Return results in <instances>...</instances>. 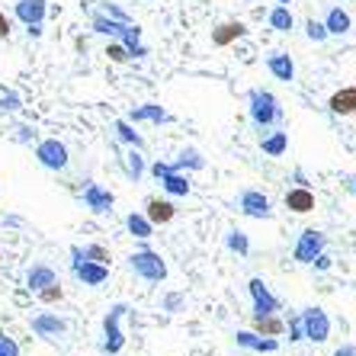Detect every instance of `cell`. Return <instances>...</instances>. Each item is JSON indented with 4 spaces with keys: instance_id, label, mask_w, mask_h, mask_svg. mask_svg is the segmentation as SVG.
Listing matches in <instances>:
<instances>
[{
    "instance_id": "6da1fadb",
    "label": "cell",
    "mask_w": 356,
    "mask_h": 356,
    "mask_svg": "<svg viewBox=\"0 0 356 356\" xmlns=\"http://www.w3.org/2000/svg\"><path fill=\"white\" fill-rule=\"evenodd\" d=\"M248 116L257 129H270V125H282L286 113H282L280 99L273 93L264 90V87H254V90H248Z\"/></svg>"
},
{
    "instance_id": "7a4b0ae2",
    "label": "cell",
    "mask_w": 356,
    "mask_h": 356,
    "mask_svg": "<svg viewBox=\"0 0 356 356\" xmlns=\"http://www.w3.org/2000/svg\"><path fill=\"white\" fill-rule=\"evenodd\" d=\"M125 312H129V305H125V302H116V305L103 315V340H99V353H106V356L122 353V347H125V334H122Z\"/></svg>"
},
{
    "instance_id": "3957f363",
    "label": "cell",
    "mask_w": 356,
    "mask_h": 356,
    "mask_svg": "<svg viewBox=\"0 0 356 356\" xmlns=\"http://www.w3.org/2000/svg\"><path fill=\"white\" fill-rule=\"evenodd\" d=\"M129 270H132L135 276H141L145 282H164L167 280V264L164 257H161L158 250L151 248H138L129 257Z\"/></svg>"
},
{
    "instance_id": "277c9868",
    "label": "cell",
    "mask_w": 356,
    "mask_h": 356,
    "mask_svg": "<svg viewBox=\"0 0 356 356\" xmlns=\"http://www.w3.org/2000/svg\"><path fill=\"white\" fill-rule=\"evenodd\" d=\"M71 276H74L77 282H83V286L97 289V286H103V282L109 280V266L87 260L83 257V250H81V244H71Z\"/></svg>"
},
{
    "instance_id": "5b68a950",
    "label": "cell",
    "mask_w": 356,
    "mask_h": 356,
    "mask_svg": "<svg viewBox=\"0 0 356 356\" xmlns=\"http://www.w3.org/2000/svg\"><path fill=\"white\" fill-rule=\"evenodd\" d=\"M298 318H302V331H305V340H312V343H324V340L331 337V318H327V312L318 305H308L298 312Z\"/></svg>"
},
{
    "instance_id": "8992f818",
    "label": "cell",
    "mask_w": 356,
    "mask_h": 356,
    "mask_svg": "<svg viewBox=\"0 0 356 356\" xmlns=\"http://www.w3.org/2000/svg\"><path fill=\"white\" fill-rule=\"evenodd\" d=\"M35 161H39L45 170H65L67 167V145L65 141H58V138H42V141H35Z\"/></svg>"
},
{
    "instance_id": "52a82bcc",
    "label": "cell",
    "mask_w": 356,
    "mask_h": 356,
    "mask_svg": "<svg viewBox=\"0 0 356 356\" xmlns=\"http://www.w3.org/2000/svg\"><path fill=\"white\" fill-rule=\"evenodd\" d=\"M29 327H33V334L42 340H61L71 331V321L55 315V312H39V315L29 318Z\"/></svg>"
},
{
    "instance_id": "ba28073f",
    "label": "cell",
    "mask_w": 356,
    "mask_h": 356,
    "mask_svg": "<svg viewBox=\"0 0 356 356\" xmlns=\"http://www.w3.org/2000/svg\"><path fill=\"white\" fill-rule=\"evenodd\" d=\"M324 250H327V234L318 232V228H305V232L298 234L292 257H296V264H312V260H315L318 254H324Z\"/></svg>"
},
{
    "instance_id": "9c48e42d",
    "label": "cell",
    "mask_w": 356,
    "mask_h": 356,
    "mask_svg": "<svg viewBox=\"0 0 356 356\" xmlns=\"http://www.w3.org/2000/svg\"><path fill=\"white\" fill-rule=\"evenodd\" d=\"M151 174L161 180V186H164L167 196H190L193 183L186 174H177V170H170V164L167 161H158V164H151Z\"/></svg>"
},
{
    "instance_id": "30bf717a",
    "label": "cell",
    "mask_w": 356,
    "mask_h": 356,
    "mask_svg": "<svg viewBox=\"0 0 356 356\" xmlns=\"http://www.w3.org/2000/svg\"><path fill=\"white\" fill-rule=\"evenodd\" d=\"M238 209L248 218H260V222H264V218H273V202H270V196H264L260 190H241Z\"/></svg>"
},
{
    "instance_id": "8fae6325",
    "label": "cell",
    "mask_w": 356,
    "mask_h": 356,
    "mask_svg": "<svg viewBox=\"0 0 356 356\" xmlns=\"http://www.w3.org/2000/svg\"><path fill=\"white\" fill-rule=\"evenodd\" d=\"M248 292H250V298H254V315H276L282 308V302L270 292V286H266L260 276H254V280L248 282Z\"/></svg>"
},
{
    "instance_id": "7c38bea8",
    "label": "cell",
    "mask_w": 356,
    "mask_h": 356,
    "mask_svg": "<svg viewBox=\"0 0 356 356\" xmlns=\"http://www.w3.org/2000/svg\"><path fill=\"white\" fill-rule=\"evenodd\" d=\"M83 206L90 209L93 216H109L113 212V206H116V196L106 190V186H99V183H87L81 193Z\"/></svg>"
},
{
    "instance_id": "4fadbf2b",
    "label": "cell",
    "mask_w": 356,
    "mask_h": 356,
    "mask_svg": "<svg viewBox=\"0 0 356 356\" xmlns=\"http://www.w3.org/2000/svg\"><path fill=\"white\" fill-rule=\"evenodd\" d=\"M234 343L241 350H250V353H276L280 350V340L276 337H264L257 331H234Z\"/></svg>"
},
{
    "instance_id": "5bb4252c",
    "label": "cell",
    "mask_w": 356,
    "mask_h": 356,
    "mask_svg": "<svg viewBox=\"0 0 356 356\" xmlns=\"http://www.w3.org/2000/svg\"><path fill=\"white\" fill-rule=\"evenodd\" d=\"M13 13H17V19L23 26H42L45 13H49V0H17Z\"/></svg>"
},
{
    "instance_id": "9a60e30c",
    "label": "cell",
    "mask_w": 356,
    "mask_h": 356,
    "mask_svg": "<svg viewBox=\"0 0 356 356\" xmlns=\"http://www.w3.org/2000/svg\"><path fill=\"white\" fill-rule=\"evenodd\" d=\"M125 119H129L132 125H141V122H151V125L174 122V116H170V113H167V109L161 106V103H141V106H135Z\"/></svg>"
},
{
    "instance_id": "2e32d148",
    "label": "cell",
    "mask_w": 356,
    "mask_h": 356,
    "mask_svg": "<svg viewBox=\"0 0 356 356\" xmlns=\"http://www.w3.org/2000/svg\"><path fill=\"white\" fill-rule=\"evenodd\" d=\"M244 35H248V26L241 23V19H228V23L212 29V45H216V49H228L232 42L244 39Z\"/></svg>"
},
{
    "instance_id": "e0dca14e",
    "label": "cell",
    "mask_w": 356,
    "mask_h": 356,
    "mask_svg": "<svg viewBox=\"0 0 356 356\" xmlns=\"http://www.w3.org/2000/svg\"><path fill=\"white\" fill-rule=\"evenodd\" d=\"M119 42H122L125 45V51H129V55H132V58H148L151 55V49L148 45H145V42H141V29L135 23H125L122 29H119V35H116Z\"/></svg>"
},
{
    "instance_id": "ac0fdd59",
    "label": "cell",
    "mask_w": 356,
    "mask_h": 356,
    "mask_svg": "<svg viewBox=\"0 0 356 356\" xmlns=\"http://www.w3.org/2000/svg\"><path fill=\"white\" fill-rule=\"evenodd\" d=\"M266 71H270L276 81H282V83L296 81V61H292L286 51H273V55H266Z\"/></svg>"
},
{
    "instance_id": "d6986e66",
    "label": "cell",
    "mask_w": 356,
    "mask_h": 356,
    "mask_svg": "<svg viewBox=\"0 0 356 356\" xmlns=\"http://www.w3.org/2000/svg\"><path fill=\"white\" fill-rule=\"evenodd\" d=\"M145 218H148L151 225H167L177 218V206L170 199H148V202H145Z\"/></svg>"
},
{
    "instance_id": "ffe728a7",
    "label": "cell",
    "mask_w": 356,
    "mask_h": 356,
    "mask_svg": "<svg viewBox=\"0 0 356 356\" xmlns=\"http://www.w3.org/2000/svg\"><path fill=\"white\" fill-rule=\"evenodd\" d=\"M286 209H292L296 216H308V212H315V193L308 190V186H296V190L286 193Z\"/></svg>"
},
{
    "instance_id": "44dd1931",
    "label": "cell",
    "mask_w": 356,
    "mask_h": 356,
    "mask_svg": "<svg viewBox=\"0 0 356 356\" xmlns=\"http://www.w3.org/2000/svg\"><path fill=\"white\" fill-rule=\"evenodd\" d=\"M51 282H58V273H55L49 264H33L29 266V273H26V286H29V292H39V289H45V286H51Z\"/></svg>"
},
{
    "instance_id": "7402d4cb",
    "label": "cell",
    "mask_w": 356,
    "mask_h": 356,
    "mask_svg": "<svg viewBox=\"0 0 356 356\" xmlns=\"http://www.w3.org/2000/svg\"><path fill=\"white\" fill-rule=\"evenodd\" d=\"M321 23H324V29H327V35H347L350 29H353V19H350V13L343 7H331Z\"/></svg>"
},
{
    "instance_id": "603a6c76",
    "label": "cell",
    "mask_w": 356,
    "mask_h": 356,
    "mask_svg": "<svg viewBox=\"0 0 356 356\" xmlns=\"http://www.w3.org/2000/svg\"><path fill=\"white\" fill-rule=\"evenodd\" d=\"M327 109H331L334 116H353L356 113V87L337 90L331 99H327Z\"/></svg>"
},
{
    "instance_id": "cb8c5ba5",
    "label": "cell",
    "mask_w": 356,
    "mask_h": 356,
    "mask_svg": "<svg viewBox=\"0 0 356 356\" xmlns=\"http://www.w3.org/2000/svg\"><path fill=\"white\" fill-rule=\"evenodd\" d=\"M170 170H177V174H186V170H206V158H202L196 148H183L180 154H177V161H170Z\"/></svg>"
},
{
    "instance_id": "d4e9b609",
    "label": "cell",
    "mask_w": 356,
    "mask_h": 356,
    "mask_svg": "<svg viewBox=\"0 0 356 356\" xmlns=\"http://www.w3.org/2000/svg\"><path fill=\"white\" fill-rule=\"evenodd\" d=\"M260 148H264V154H270V158H282V154L289 151V132H282V129H276V132L264 135V141H260Z\"/></svg>"
},
{
    "instance_id": "484cf974",
    "label": "cell",
    "mask_w": 356,
    "mask_h": 356,
    "mask_svg": "<svg viewBox=\"0 0 356 356\" xmlns=\"http://www.w3.org/2000/svg\"><path fill=\"white\" fill-rule=\"evenodd\" d=\"M113 132H116V138L122 141V145H129V148H145V138H141V132H135V125L129 122V119H116L113 122Z\"/></svg>"
},
{
    "instance_id": "4316f807",
    "label": "cell",
    "mask_w": 356,
    "mask_h": 356,
    "mask_svg": "<svg viewBox=\"0 0 356 356\" xmlns=\"http://www.w3.org/2000/svg\"><path fill=\"white\" fill-rule=\"evenodd\" d=\"M266 23H270V29H276V33H292V29H296V17H292V10L282 7V3H276V7L270 10Z\"/></svg>"
},
{
    "instance_id": "83f0119b",
    "label": "cell",
    "mask_w": 356,
    "mask_h": 356,
    "mask_svg": "<svg viewBox=\"0 0 356 356\" xmlns=\"http://www.w3.org/2000/svg\"><path fill=\"white\" fill-rule=\"evenodd\" d=\"M125 228H129V234L138 241H148L151 234H154V225L145 218V212H129V216H125Z\"/></svg>"
},
{
    "instance_id": "f1b7e54d",
    "label": "cell",
    "mask_w": 356,
    "mask_h": 356,
    "mask_svg": "<svg viewBox=\"0 0 356 356\" xmlns=\"http://www.w3.org/2000/svg\"><path fill=\"white\" fill-rule=\"evenodd\" d=\"M122 26H125V23H119V19H109L106 13H99V10H93V17H90V29H93L97 35H109V39H116Z\"/></svg>"
},
{
    "instance_id": "f546056e",
    "label": "cell",
    "mask_w": 356,
    "mask_h": 356,
    "mask_svg": "<svg viewBox=\"0 0 356 356\" xmlns=\"http://www.w3.org/2000/svg\"><path fill=\"white\" fill-rule=\"evenodd\" d=\"M122 167H125V177H129L132 183H138L141 177H145V170H148V167H145V158H141V151H138V148H129V151H125Z\"/></svg>"
},
{
    "instance_id": "4dcf8cb0",
    "label": "cell",
    "mask_w": 356,
    "mask_h": 356,
    "mask_svg": "<svg viewBox=\"0 0 356 356\" xmlns=\"http://www.w3.org/2000/svg\"><path fill=\"white\" fill-rule=\"evenodd\" d=\"M254 331L264 334V337H280L286 331V321L276 315H254Z\"/></svg>"
},
{
    "instance_id": "1f68e13d",
    "label": "cell",
    "mask_w": 356,
    "mask_h": 356,
    "mask_svg": "<svg viewBox=\"0 0 356 356\" xmlns=\"http://www.w3.org/2000/svg\"><path fill=\"white\" fill-rule=\"evenodd\" d=\"M225 248L232 250V254H238V257H248L250 254V241L244 232H238V228H232V232L225 234Z\"/></svg>"
},
{
    "instance_id": "d6a6232c",
    "label": "cell",
    "mask_w": 356,
    "mask_h": 356,
    "mask_svg": "<svg viewBox=\"0 0 356 356\" xmlns=\"http://www.w3.org/2000/svg\"><path fill=\"white\" fill-rule=\"evenodd\" d=\"M305 35H308V42H315V45H321V42L331 39L321 19H308V23H305Z\"/></svg>"
},
{
    "instance_id": "836d02e7",
    "label": "cell",
    "mask_w": 356,
    "mask_h": 356,
    "mask_svg": "<svg viewBox=\"0 0 356 356\" xmlns=\"http://www.w3.org/2000/svg\"><path fill=\"white\" fill-rule=\"evenodd\" d=\"M106 58H109V61H116V65H125V61L132 58V55L125 51V45H122V42H119V39H113V42H109V45H106Z\"/></svg>"
},
{
    "instance_id": "e575fe53",
    "label": "cell",
    "mask_w": 356,
    "mask_h": 356,
    "mask_svg": "<svg viewBox=\"0 0 356 356\" xmlns=\"http://www.w3.org/2000/svg\"><path fill=\"white\" fill-rule=\"evenodd\" d=\"M81 250H83V257H87V260L109 266V250L106 248H99V244H87V248H81Z\"/></svg>"
},
{
    "instance_id": "d590c367",
    "label": "cell",
    "mask_w": 356,
    "mask_h": 356,
    "mask_svg": "<svg viewBox=\"0 0 356 356\" xmlns=\"http://www.w3.org/2000/svg\"><path fill=\"white\" fill-rule=\"evenodd\" d=\"M35 296H39L42 302H45V305H51V302H61V296H65V292H61V282H51V286L39 289Z\"/></svg>"
},
{
    "instance_id": "8d00e7d4",
    "label": "cell",
    "mask_w": 356,
    "mask_h": 356,
    "mask_svg": "<svg viewBox=\"0 0 356 356\" xmlns=\"http://www.w3.org/2000/svg\"><path fill=\"white\" fill-rule=\"evenodd\" d=\"M99 13H106L109 19H119V23H132V17L122 7H116V3H99Z\"/></svg>"
},
{
    "instance_id": "74e56055",
    "label": "cell",
    "mask_w": 356,
    "mask_h": 356,
    "mask_svg": "<svg viewBox=\"0 0 356 356\" xmlns=\"http://www.w3.org/2000/svg\"><path fill=\"white\" fill-rule=\"evenodd\" d=\"M0 356H19V343L7 331H0Z\"/></svg>"
},
{
    "instance_id": "f35d334b",
    "label": "cell",
    "mask_w": 356,
    "mask_h": 356,
    "mask_svg": "<svg viewBox=\"0 0 356 356\" xmlns=\"http://www.w3.org/2000/svg\"><path fill=\"white\" fill-rule=\"evenodd\" d=\"M23 106V99L17 93H0V113H13V109Z\"/></svg>"
},
{
    "instance_id": "ab89813d",
    "label": "cell",
    "mask_w": 356,
    "mask_h": 356,
    "mask_svg": "<svg viewBox=\"0 0 356 356\" xmlns=\"http://www.w3.org/2000/svg\"><path fill=\"white\" fill-rule=\"evenodd\" d=\"M286 327H289V340H292V343L305 340V331H302V318H298V315H292L289 321H286Z\"/></svg>"
},
{
    "instance_id": "60d3db41",
    "label": "cell",
    "mask_w": 356,
    "mask_h": 356,
    "mask_svg": "<svg viewBox=\"0 0 356 356\" xmlns=\"http://www.w3.org/2000/svg\"><path fill=\"white\" fill-rule=\"evenodd\" d=\"M13 138H17L19 145H33V141H35V129H33V125H17Z\"/></svg>"
},
{
    "instance_id": "b9f144b4",
    "label": "cell",
    "mask_w": 356,
    "mask_h": 356,
    "mask_svg": "<svg viewBox=\"0 0 356 356\" xmlns=\"http://www.w3.org/2000/svg\"><path fill=\"white\" fill-rule=\"evenodd\" d=\"M312 266H315L318 273H327V270H331V257H327V250H324V254H318V257L312 260Z\"/></svg>"
},
{
    "instance_id": "7bdbcfd3",
    "label": "cell",
    "mask_w": 356,
    "mask_h": 356,
    "mask_svg": "<svg viewBox=\"0 0 356 356\" xmlns=\"http://www.w3.org/2000/svg\"><path fill=\"white\" fill-rule=\"evenodd\" d=\"M334 356H356V343H340V347L334 350Z\"/></svg>"
},
{
    "instance_id": "ee69618b",
    "label": "cell",
    "mask_w": 356,
    "mask_h": 356,
    "mask_svg": "<svg viewBox=\"0 0 356 356\" xmlns=\"http://www.w3.org/2000/svg\"><path fill=\"white\" fill-rule=\"evenodd\" d=\"M10 35V19H7V13L0 10V39H7Z\"/></svg>"
},
{
    "instance_id": "f6af8a7d",
    "label": "cell",
    "mask_w": 356,
    "mask_h": 356,
    "mask_svg": "<svg viewBox=\"0 0 356 356\" xmlns=\"http://www.w3.org/2000/svg\"><path fill=\"white\" fill-rule=\"evenodd\" d=\"M26 29H29V35H33V39H42V26H26Z\"/></svg>"
},
{
    "instance_id": "bcb514c9",
    "label": "cell",
    "mask_w": 356,
    "mask_h": 356,
    "mask_svg": "<svg viewBox=\"0 0 356 356\" xmlns=\"http://www.w3.org/2000/svg\"><path fill=\"white\" fill-rule=\"evenodd\" d=\"M276 3H282V7H289V3H292V0H276Z\"/></svg>"
},
{
    "instance_id": "7dc6e473",
    "label": "cell",
    "mask_w": 356,
    "mask_h": 356,
    "mask_svg": "<svg viewBox=\"0 0 356 356\" xmlns=\"http://www.w3.org/2000/svg\"><path fill=\"white\" fill-rule=\"evenodd\" d=\"M353 193H356V180H353Z\"/></svg>"
},
{
    "instance_id": "c3c4849f",
    "label": "cell",
    "mask_w": 356,
    "mask_h": 356,
    "mask_svg": "<svg viewBox=\"0 0 356 356\" xmlns=\"http://www.w3.org/2000/svg\"><path fill=\"white\" fill-rule=\"evenodd\" d=\"M0 260H3V257H0Z\"/></svg>"
}]
</instances>
